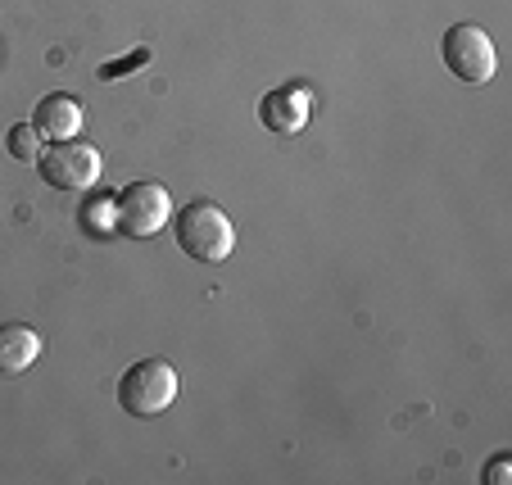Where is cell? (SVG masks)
<instances>
[{
    "mask_svg": "<svg viewBox=\"0 0 512 485\" xmlns=\"http://www.w3.org/2000/svg\"><path fill=\"white\" fill-rule=\"evenodd\" d=\"M259 118L268 132L277 136H295L309 127V96L295 87H281V91H268V96L259 100Z\"/></svg>",
    "mask_w": 512,
    "mask_h": 485,
    "instance_id": "cell-6",
    "label": "cell"
},
{
    "mask_svg": "<svg viewBox=\"0 0 512 485\" xmlns=\"http://www.w3.org/2000/svg\"><path fill=\"white\" fill-rule=\"evenodd\" d=\"M145 64H150V46L132 50V55H127V59H109V64H100V73H96V78H100V82H114V78H127L132 68H145Z\"/></svg>",
    "mask_w": 512,
    "mask_h": 485,
    "instance_id": "cell-10",
    "label": "cell"
},
{
    "mask_svg": "<svg viewBox=\"0 0 512 485\" xmlns=\"http://www.w3.org/2000/svg\"><path fill=\"white\" fill-rule=\"evenodd\" d=\"M41 359V336L28 322H0V377H19Z\"/></svg>",
    "mask_w": 512,
    "mask_h": 485,
    "instance_id": "cell-8",
    "label": "cell"
},
{
    "mask_svg": "<svg viewBox=\"0 0 512 485\" xmlns=\"http://www.w3.org/2000/svg\"><path fill=\"white\" fill-rule=\"evenodd\" d=\"M168 223H173L177 250L191 254V259H200V263H223L236 245L232 218L209 200H195V204H186V209H177Z\"/></svg>",
    "mask_w": 512,
    "mask_h": 485,
    "instance_id": "cell-1",
    "label": "cell"
},
{
    "mask_svg": "<svg viewBox=\"0 0 512 485\" xmlns=\"http://www.w3.org/2000/svg\"><path fill=\"white\" fill-rule=\"evenodd\" d=\"M485 481H490V485H503V481H508V458H494V463H490V472H485Z\"/></svg>",
    "mask_w": 512,
    "mask_h": 485,
    "instance_id": "cell-11",
    "label": "cell"
},
{
    "mask_svg": "<svg viewBox=\"0 0 512 485\" xmlns=\"http://www.w3.org/2000/svg\"><path fill=\"white\" fill-rule=\"evenodd\" d=\"M41 182L55 186V191H87V186L100 182V150L68 136V141H55L50 150H41L37 159Z\"/></svg>",
    "mask_w": 512,
    "mask_h": 485,
    "instance_id": "cell-4",
    "label": "cell"
},
{
    "mask_svg": "<svg viewBox=\"0 0 512 485\" xmlns=\"http://www.w3.org/2000/svg\"><path fill=\"white\" fill-rule=\"evenodd\" d=\"M5 141H10V155L23 159V164H37L41 159V132L32 123H14Z\"/></svg>",
    "mask_w": 512,
    "mask_h": 485,
    "instance_id": "cell-9",
    "label": "cell"
},
{
    "mask_svg": "<svg viewBox=\"0 0 512 485\" xmlns=\"http://www.w3.org/2000/svg\"><path fill=\"white\" fill-rule=\"evenodd\" d=\"M177 399V372L168 359H141L118 381V404L132 418H159Z\"/></svg>",
    "mask_w": 512,
    "mask_h": 485,
    "instance_id": "cell-2",
    "label": "cell"
},
{
    "mask_svg": "<svg viewBox=\"0 0 512 485\" xmlns=\"http://www.w3.org/2000/svg\"><path fill=\"white\" fill-rule=\"evenodd\" d=\"M440 59H445V68L458 82H472V87L490 82L494 64H499L490 32L476 28V23H458V28H449L445 37H440Z\"/></svg>",
    "mask_w": 512,
    "mask_h": 485,
    "instance_id": "cell-3",
    "label": "cell"
},
{
    "mask_svg": "<svg viewBox=\"0 0 512 485\" xmlns=\"http://www.w3.org/2000/svg\"><path fill=\"white\" fill-rule=\"evenodd\" d=\"M82 114H87V105H82L78 96L55 91V96H41V105L32 109V127H37L46 141H68V136H78Z\"/></svg>",
    "mask_w": 512,
    "mask_h": 485,
    "instance_id": "cell-7",
    "label": "cell"
},
{
    "mask_svg": "<svg viewBox=\"0 0 512 485\" xmlns=\"http://www.w3.org/2000/svg\"><path fill=\"white\" fill-rule=\"evenodd\" d=\"M173 218V200L159 182H132L118 195V232L132 241H150L155 232H164V223Z\"/></svg>",
    "mask_w": 512,
    "mask_h": 485,
    "instance_id": "cell-5",
    "label": "cell"
}]
</instances>
